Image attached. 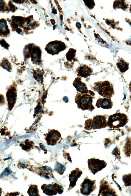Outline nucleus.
Returning <instances> with one entry per match:
<instances>
[{
    "mask_svg": "<svg viewBox=\"0 0 131 196\" xmlns=\"http://www.w3.org/2000/svg\"><path fill=\"white\" fill-rule=\"evenodd\" d=\"M34 76L35 79L38 81L40 82L41 81L42 76L40 71H38L37 73L36 72L35 74H34Z\"/></svg>",
    "mask_w": 131,
    "mask_h": 196,
    "instance_id": "25",
    "label": "nucleus"
},
{
    "mask_svg": "<svg viewBox=\"0 0 131 196\" xmlns=\"http://www.w3.org/2000/svg\"><path fill=\"white\" fill-rule=\"evenodd\" d=\"M8 4L10 8V10L13 12L15 11L16 9L15 6L11 2H9Z\"/></svg>",
    "mask_w": 131,
    "mask_h": 196,
    "instance_id": "28",
    "label": "nucleus"
},
{
    "mask_svg": "<svg viewBox=\"0 0 131 196\" xmlns=\"http://www.w3.org/2000/svg\"><path fill=\"white\" fill-rule=\"evenodd\" d=\"M1 20L0 30L1 34L5 33L6 34H8L9 33V30L8 29V26L7 25L6 22L5 20L2 19Z\"/></svg>",
    "mask_w": 131,
    "mask_h": 196,
    "instance_id": "19",
    "label": "nucleus"
},
{
    "mask_svg": "<svg viewBox=\"0 0 131 196\" xmlns=\"http://www.w3.org/2000/svg\"><path fill=\"white\" fill-rule=\"evenodd\" d=\"M95 105L98 108L109 109L112 107L113 102L110 98H100L97 100Z\"/></svg>",
    "mask_w": 131,
    "mask_h": 196,
    "instance_id": "15",
    "label": "nucleus"
},
{
    "mask_svg": "<svg viewBox=\"0 0 131 196\" xmlns=\"http://www.w3.org/2000/svg\"><path fill=\"white\" fill-rule=\"evenodd\" d=\"M116 65L119 70L122 72H125L128 68L129 64L123 59H120Z\"/></svg>",
    "mask_w": 131,
    "mask_h": 196,
    "instance_id": "17",
    "label": "nucleus"
},
{
    "mask_svg": "<svg viewBox=\"0 0 131 196\" xmlns=\"http://www.w3.org/2000/svg\"><path fill=\"white\" fill-rule=\"evenodd\" d=\"M13 1L17 3H21L23 2L24 1H21V0H20V1Z\"/></svg>",
    "mask_w": 131,
    "mask_h": 196,
    "instance_id": "30",
    "label": "nucleus"
},
{
    "mask_svg": "<svg viewBox=\"0 0 131 196\" xmlns=\"http://www.w3.org/2000/svg\"><path fill=\"white\" fill-rule=\"evenodd\" d=\"M85 4L90 9L93 8L95 5L93 1H83Z\"/></svg>",
    "mask_w": 131,
    "mask_h": 196,
    "instance_id": "24",
    "label": "nucleus"
},
{
    "mask_svg": "<svg viewBox=\"0 0 131 196\" xmlns=\"http://www.w3.org/2000/svg\"><path fill=\"white\" fill-rule=\"evenodd\" d=\"M40 170L43 173L48 174L49 173L48 171L47 170L43 167H41L40 168Z\"/></svg>",
    "mask_w": 131,
    "mask_h": 196,
    "instance_id": "29",
    "label": "nucleus"
},
{
    "mask_svg": "<svg viewBox=\"0 0 131 196\" xmlns=\"http://www.w3.org/2000/svg\"><path fill=\"white\" fill-rule=\"evenodd\" d=\"M55 169L58 173L62 175L63 174L66 168L60 163L57 162L55 165Z\"/></svg>",
    "mask_w": 131,
    "mask_h": 196,
    "instance_id": "22",
    "label": "nucleus"
},
{
    "mask_svg": "<svg viewBox=\"0 0 131 196\" xmlns=\"http://www.w3.org/2000/svg\"><path fill=\"white\" fill-rule=\"evenodd\" d=\"M6 97L9 108H12L15 102L16 97V91L15 87L12 86L6 93Z\"/></svg>",
    "mask_w": 131,
    "mask_h": 196,
    "instance_id": "13",
    "label": "nucleus"
},
{
    "mask_svg": "<svg viewBox=\"0 0 131 196\" xmlns=\"http://www.w3.org/2000/svg\"><path fill=\"white\" fill-rule=\"evenodd\" d=\"M76 26L78 28H79L81 27V24L79 23H77Z\"/></svg>",
    "mask_w": 131,
    "mask_h": 196,
    "instance_id": "31",
    "label": "nucleus"
},
{
    "mask_svg": "<svg viewBox=\"0 0 131 196\" xmlns=\"http://www.w3.org/2000/svg\"><path fill=\"white\" fill-rule=\"evenodd\" d=\"M94 85L91 89L103 97L110 98L114 94L112 85L108 81L95 82Z\"/></svg>",
    "mask_w": 131,
    "mask_h": 196,
    "instance_id": "1",
    "label": "nucleus"
},
{
    "mask_svg": "<svg viewBox=\"0 0 131 196\" xmlns=\"http://www.w3.org/2000/svg\"><path fill=\"white\" fill-rule=\"evenodd\" d=\"M88 165L91 172L94 175L105 167L106 163L103 160L91 158L88 160Z\"/></svg>",
    "mask_w": 131,
    "mask_h": 196,
    "instance_id": "5",
    "label": "nucleus"
},
{
    "mask_svg": "<svg viewBox=\"0 0 131 196\" xmlns=\"http://www.w3.org/2000/svg\"><path fill=\"white\" fill-rule=\"evenodd\" d=\"M76 51V50L72 48L69 49L66 55L67 59L68 61L73 63L77 61V59L75 58Z\"/></svg>",
    "mask_w": 131,
    "mask_h": 196,
    "instance_id": "18",
    "label": "nucleus"
},
{
    "mask_svg": "<svg viewBox=\"0 0 131 196\" xmlns=\"http://www.w3.org/2000/svg\"><path fill=\"white\" fill-rule=\"evenodd\" d=\"M76 71L77 73L78 76L86 78L91 75L93 70L90 67L84 64L77 68Z\"/></svg>",
    "mask_w": 131,
    "mask_h": 196,
    "instance_id": "14",
    "label": "nucleus"
},
{
    "mask_svg": "<svg viewBox=\"0 0 131 196\" xmlns=\"http://www.w3.org/2000/svg\"><path fill=\"white\" fill-rule=\"evenodd\" d=\"M47 141L48 144L54 145L62 139L60 133L57 130L53 129L48 134Z\"/></svg>",
    "mask_w": 131,
    "mask_h": 196,
    "instance_id": "11",
    "label": "nucleus"
},
{
    "mask_svg": "<svg viewBox=\"0 0 131 196\" xmlns=\"http://www.w3.org/2000/svg\"><path fill=\"white\" fill-rule=\"evenodd\" d=\"M51 43L47 45L45 49L48 53L53 55L58 54L66 47L65 44L61 41H54Z\"/></svg>",
    "mask_w": 131,
    "mask_h": 196,
    "instance_id": "6",
    "label": "nucleus"
},
{
    "mask_svg": "<svg viewBox=\"0 0 131 196\" xmlns=\"http://www.w3.org/2000/svg\"><path fill=\"white\" fill-rule=\"evenodd\" d=\"M31 54V60L35 64H39L40 62L41 52L39 47H34Z\"/></svg>",
    "mask_w": 131,
    "mask_h": 196,
    "instance_id": "16",
    "label": "nucleus"
},
{
    "mask_svg": "<svg viewBox=\"0 0 131 196\" xmlns=\"http://www.w3.org/2000/svg\"><path fill=\"white\" fill-rule=\"evenodd\" d=\"M50 20L52 24L53 25L55 23V22L54 20L53 19H51Z\"/></svg>",
    "mask_w": 131,
    "mask_h": 196,
    "instance_id": "34",
    "label": "nucleus"
},
{
    "mask_svg": "<svg viewBox=\"0 0 131 196\" xmlns=\"http://www.w3.org/2000/svg\"><path fill=\"white\" fill-rule=\"evenodd\" d=\"M41 188L44 193L49 195H56L57 193L61 194L63 191V187L56 183L48 185L43 184Z\"/></svg>",
    "mask_w": 131,
    "mask_h": 196,
    "instance_id": "7",
    "label": "nucleus"
},
{
    "mask_svg": "<svg viewBox=\"0 0 131 196\" xmlns=\"http://www.w3.org/2000/svg\"><path fill=\"white\" fill-rule=\"evenodd\" d=\"M127 117L125 114L116 113L110 116L107 122V126L111 128L123 127L127 122Z\"/></svg>",
    "mask_w": 131,
    "mask_h": 196,
    "instance_id": "4",
    "label": "nucleus"
},
{
    "mask_svg": "<svg viewBox=\"0 0 131 196\" xmlns=\"http://www.w3.org/2000/svg\"><path fill=\"white\" fill-rule=\"evenodd\" d=\"M95 180L89 179H85L81 184L80 192L84 195H88L93 191L96 188Z\"/></svg>",
    "mask_w": 131,
    "mask_h": 196,
    "instance_id": "8",
    "label": "nucleus"
},
{
    "mask_svg": "<svg viewBox=\"0 0 131 196\" xmlns=\"http://www.w3.org/2000/svg\"><path fill=\"white\" fill-rule=\"evenodd\" d=\"M100 185L99 195H98L112 196L115 195V192L111 189L107 184V182L105 181L101 182Z\"/></svg>",
    "mask_w": 131,
    "mask_h": 196,
    "instance_id": "12",
    "label": "nucleus"
},
{
    "mask_svg": "<svg viewBox=\"0 0 131 196\" xmlns=\"http://www.w3.org/2000/svg\"><path fill=\"white\" fill-rule=\"evenodd\" d=\"M16 31L19 34L22 31V30L20 28H18L17 29Z\"/></svg>",
    "mask_w": 131,
    "mask_h": 196,
    "instance_id": "32",
    "label": "nucleus"
},
{
    "mask_svg": "<svg viewBox=\"0 0 131 196\" xmlns=\"http://www.w3.org/2000/svg\"><path fill=\"white\" fill-rule=\"evenodd\" d=\"M1 66L9 72H10L12 70L11 64L7 59H4L2 62Z\"/></svg>",
    "mask_w": 131,
    "mask_h": 196,
    "instance_id": "21",
    "label": "nucleus"
},
{
    "mask_svg": "<svg viewBox=\"0 0 131 196\" xmlns=\"http://www.w3.org/2000/svg\"></svg>",
    "mask_w": 131,
    "mask_h": 196,
    "instance_id": "38",
    "label": "nucleus"
},
{
    "mask_svg": "<svg viewBox=\"0 0 131 196\" xmlns=\"http://www.w3.org/2000/svg\"><path fill=\"white\" fill-rule=\"evenodd\" d=\"M52 13L54 14H57V11L55 9H53V10H52Z\"/></svg>",
    "mask_w": 131,
    "mask_h": 196,
    "instance_id": "33",
    "label": "nucleus"
},
{
    "mask_svg": "<svg viewBox=\"0 0 131 196\" xmlns=\"http://www.w3.org/2000/svg\"><path fill=\"white\" fill-rule=\"evenodd\" d=\"M11 171L9 167L5 168L1 174V177H4L8 175L11 173Z\"/></svg>",
    "mask_w": 131,
    "mask_h": 196,
    "instance_id": "26",
    "label": "nucleus"
},
{
    "mask_svg": "<svg viewBox=\"0 0 131 196\" xmlns=\"http://www.w3.org/2000/svg\"><path fill=\"white\" fill-rule=\"evenodd\" d=\"M0 44L2 46L4 47L7 49H8V47L9 46V45L4 40H1Z\"/></svg>",
    "mask_w": 131,
    "mask_h": 196,
    "instance_id": "27",
    "label": "nucleus"
},
{
    "mask_svg": "<svg viewBox=\"0 0 131 196\" xmlns=\"http://www.w3.org/2000/svg\"><path fill=\"white\" fill-rule=\"evenodd\" d=\"M123 180L125 182V186H129L131 185V175L124 176Z\"/></svg>",
    "mask_w": 131,
    "mask_h": 196,
    "instance_id": "23",
    "label": "nucleus"
},
{
    "mask_svg": "<svg viewBox=\"0 0 131 196\" xmlns=\"http://www.w3.org/2000/svg\"><path fill=\"white\" fill-rule=\"evenodd\" d=\"M130 12L131 13V6H130Z\"/></svg>",
    "mask_w": 131,
    "mask_h": 196,
    "instance_id": "37",
    "label": "nucleus"
},
{
    "mask_svg": "<svg viewBox=\"0 0 131 196\" xmlns=\"http://www.w3.org/2000/svg\"><path fill=\"white\" fill-rule=\"evenodd\" d=\"M27 192L30 196L39 195L37 186L33 185L30 186L27 191Z\"/></svg>",
    "mask_w": 131,
    "mask_h": 196,
    "instance_id": "20",
    "label": "nucleus"
},
{
    "mask_svg": "<svg viewBox=\"0 0 131 196\" xmlns=\"http://www.w3.org/2000/svg\"><path fill=\"white\" fill-rule=\"evenodd\" d=\"M9 158H6H6L5 159H5V160H4L5 161V160H8V159H9Z\"/></svg>",
    "mask_w": 131,
    "mask_h": 196,
    "instance_id": "36",
    "label": "nucleus"
},
{
    "mask_svg": "<svg viewBox=\"0 0 131 196\" xmlns=\"http://www.w3.org/2000/svg\"><path fill=\"white\" fill-rule=\"evenodd\" d=\"M93 96L88 93H77L75 102L79 108L83 110H89L92 111L94 109L92 105Z\"/></svg>",
    "mask_w": 131,
    "mask_h": 196,
    "instance_id": "2",
    "label": "nucleus"
},
{
    "mask_svg": "<svg viewBox=\"0 0 131 196\" xmlns=\"http://www.w3.org/2000/svg\"><path fill=\"white\" fill-rule=\"evenodd\" d=\"M81 78L79 76L75 79L73 83V86L80 93H89V90H88L86 84L81 81Z\"/></svg>",
    "mask_w": 131,
    "mask_h": 196,
    "instance_id": "10",
    "label": "nucleus"
},
{
    "mask_svg": "<svg viewBox=\"0 0 131 196\" xmlns=\"http://www.w3.org/2000/svg\"><path fill=\"white\" fill-rule=\"evenodd\" d=\"M40 148L42 150H44V148L43 147V145H41L40 146Z\"/></svg>",
    "mask_w": 131,
    "mask_h": 196,
    "instance_id": "35",
    "label": "nucleus"
},
{
    "mask_svg": "<svg viewBox=\"0 0 131 196\" xmlns=\"http://www.w3.org/2000/svg\"><path fill=\"white\" fill-rule=\"evenodd\" d=\"M82 173V171L77 168L71 172L69 175L70 183L68 189L70 190L75 186L78 179L80 177Z\"/></svg>",
    "mask_w": 131,
    "mask_h": 196,
    "instance_id": "9",
    "label": "nucleus"
},
{
    "mask_svg": "<svg viewBox=\"0 0 131 196\" xmlns=\"http://www.w3.org/2000/svg\"><path fill=\"white\" fill-rule=\"evenodd\" d=\"M107 126L106 116L97 115L94 116L93 119H88L85 121L84 128L88 130L99 129L105 128Z\"/></svg>",
    "mask_w": 131,
    "mask_h": 196,
    "instance_id": "3",
    "label": "nucleus"
}]
</instances>
